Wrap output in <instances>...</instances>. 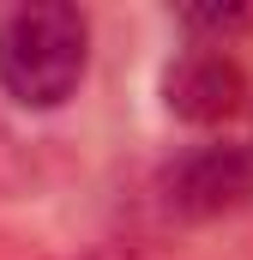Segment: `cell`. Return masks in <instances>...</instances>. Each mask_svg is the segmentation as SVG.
Masks as SVG:
<instances>
[{"instance_id": "cell-4", "label": "cell", "mask_w": 253, "mask_h": 260, "mask_svg": "<svg viewBox=\"0 0 253 260\" xmlns=\"http://www.w3.org/2000/svg\"><path fill=\"white\" fill-rule=\"evenodd\" d=\"M175 18H181V30H187L193 43H217V49H223V37H235V30L253 24L247 6H181Z\"/></svg>"}, {"instance_id": "cell-1", "label": "cell", "mask_w": 253, "mask_h": 260, "mask_svg": "<svg viewBox=\"0 0 253 260\" xmlns=\"http://www.w3.org/2000/svg\"><path fill=\"white\" fill-rule=\"evenodd\" d=\"M91 73V12L72 0H24L0 12V97L55 115Z\"/></svg>"}, {"instance_id": "cell-2", "label": "cell", "mask_w": 253, "mask_h": 260, "mask_svg": "<svg viewBox=\"0 0 253 260\" xmlns=\"http://www.w3.org/2000/svg\"><path fill=\"white\" fill-rule=\"evenodd\" d=\"M163 188V206L175 218H229L253 200V151L247 145H229V139H205V145H187L181 157L163 164L157 176Z\"/></svg>"}, {"instance_id": "cell-3", "label": "cell", "mask_w": 253, "mask_h": 260, "mask_svg": "<svg viewBox=\"0 0 253 260\" xmlns=\"http://www.w3.org/2000/svg\"><path fill=\"white\" fill-rule=\"evenodd\" d=\"M247 97V73L229 49L217 43H187L163 61V109L187 127H217L241 109Z\"/></svg>"}, {"instance_id": "cell-5", "label": "cell", "mask_w": 253, "mask_h": 260, "mask_svg": "<svg viewBox=\"0 0 253 260\" xmlns=\"http://www.w3.org/2000/svg\"><path fill=\"white\" fill-rule=\"evenodd\" d=\"M24 182H30V151H24V139L0 115V194H18Z\"/></svg>"}]
</instances>
